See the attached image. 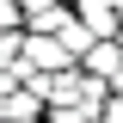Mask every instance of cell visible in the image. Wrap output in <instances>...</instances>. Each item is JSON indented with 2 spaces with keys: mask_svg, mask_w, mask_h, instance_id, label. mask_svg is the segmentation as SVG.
<instances>
[{
  "mask_svg": "<svg viewBox=\"0 0 123 123\" xmlns=\"http://www.w3.org/2000/svg\"><path fill=\"white\" fill-rule=\"evenodd\" d=\"M86 18H92V31H98V37H111V31H117V18H111V6H105V0H92V6H86Z\"/></svg>",
  "mask_w": 123,
  "mask_h": 123,
  "instance_id": "6da1fadb",
  "label": "cell"
},
{
  "mask_svg": "<svg viewBox=\"0 0 123 123\" xmlns=\"http://www.w3.org/2000/svg\"><path fill=\"white\" fill-rule=\"evenodd\" d=\"M31 55H37V62H49V68H55V62L68 55V49H55V43H43V37H31Z\"/></svg>",
  "mask_w": 123,
  "mask_h": 123,
  "instance_id": "7a4b0ae2",
  "label": "cell"
},
{
  "mask_svg": "<svg viewBox=\"0 0 123 123\" xmlns=\"http://www.w3.org/2000/svg\"><path fill=\"white\" fill-rule=\"evenodd\" d=\"M12 6H18V0H0V31L12 25Z\"/></svg>",
  "mask_w": 123,
  "mask_h": 123,
  "instance_id": "3957f363",
  "label": "cell"
}]
</instances>
